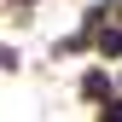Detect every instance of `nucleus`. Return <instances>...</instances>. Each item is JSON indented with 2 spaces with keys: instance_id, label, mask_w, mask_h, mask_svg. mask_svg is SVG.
I'll return each mask as SVG.
<instances>
[{
  "instance_id": "1",
  "label": "nucleus",
  "mask_w": 122,
  "mask_h": 122,
  "mask_svg": "<svg viewBox=\"0 0 122 122\" xmlns=\"http://www.w3.org/2000/svg\"><path fill=\"white\" fill-rule=\"evenodd\" d=\"M76 93H81L87 105H105V99H116V76L105 70V64H93V70H81V81H76Z\"/></svg>"
},
{
  "instance_id": "2",
  "label": "nucleus",
  "mask_w": 122,
  "mask_h": 122,
  "mask_svg": "<svg viewBox=\"0 0 122 122\" xmlns=\"http://www.w3.org/2000/svg\"><path fill=\"white\" fill-rule=\"evenodd\" d=\"M93 47H99V58H122V23L93 29Z\"/></svg>"
},
{
  "instance_id": "3",
  "label": "nucleus",
  "mask_w": 122,
  "mask_h": 122,
  "mask_svg": "<svg viewBox=\"0 0 122 122\" xmlns=\"http://www.w3.org/2000/svg\"><path fill=\"white\" fill-rule=\"evenodd\" d=\"M99 122H122V93H116V99H105V105H99Z\"/></svg>"
},
{
  "instance_id": "4",
  "label": "nucleus",
  "mask_w": 122,
  "mask_h": 122,
  "mask_svg": "<svg viewBox=\"0 0 122 122\" xmlns=\"http://www.w3.org/2000/svg\"><path fill=\"white\" fill-rule=\"evenodd\" d=\"M6 6H35V0H6Z\"/></svg>"
},
{
  "instance_id": "5",
  "label": "nucleus",
  "mask_w": 122,
  "mask_h": 122,
  "mask_svg": "<svg viewBox=\"0 0 122 122\" xmlns=\"http://www.w3.org/2000/svg\"><path fill=\"white\" fill-rule=\"evenodd\" d=\"M116 87H122V76H116Z\"/></svg>"
},
{
  "instance_id": "6",
  "label": "nucleus",
  "mask_w": 122,
  "mask_h": 122,
  "mask_svg": "<svg viewBox=\"0 0 122 122\" xmlns=\"http://www.w3.org/2000/svg\"><path fill=\"white\" fill-rule=\"evenodd\" d=\"M116 18H122V6H116Z\"/></svg>"
}]
</instances>
